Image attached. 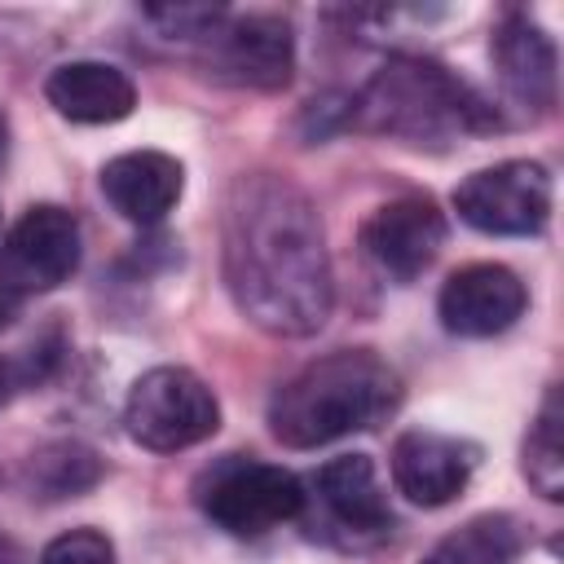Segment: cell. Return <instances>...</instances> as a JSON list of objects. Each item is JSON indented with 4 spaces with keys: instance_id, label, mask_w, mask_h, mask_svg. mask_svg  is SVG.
Returning a JSON list of instances; mask_svg holds the SVG:
<instances>
[{
    "instance_id": "obj_1",
    "label": "cell",
    "mask_w": 564,
    "mask_h": 564,
    "mask_svg": "<svg viewBox=\"0 0 564 564\" xmlns=\"http://www.w3.org/2000/svg\"><path fill=\"white\" fill-rule=\"evenodd\" d=\"M225 286L238 313L282 339L326 326L335 278L313 198L278 172H247L225 194Z\"/></svg>"
},
{
    "instance_id": "obj_2",
    "label": "cell",
    "mask_w": 564,
    "mask_h": 564,
    "mask_svg": "<svg viewBox=\"0 0 564 564\" xmlns=\"http://www.w3.org/2000/svg\"><path fill=\"white\" fill-rule=\"evenodd\" d=\"M401 405V375L375 348H339L295 370L269 401V432L291 449H317L375 432Z\"/></svg>"
},
{
    "instance_id": "obj_3",
    "label": "cell",
    "mask_w": 564,
    "mask_h": 564,
    "mask_svg": "<svg viewBox=\"0 0 564 564\" xmlns=\"http://www.w3.org/2000/svg\"><path fill=\"white\" fill-rule=\"evenodd\" d=\"M344 128L401 137L410 145H449L498 132L502 115L454 70L432 57H388L361 93L344 97Z\"/></svg>"
},
{
    "instance_id": "obj_4",
    "label": "cell",
    "mask_w": 564,
    "mask_h": 564,
    "mask_svg": "<svg viewBox=\"0 0 564 564\" xmlns=\"http://www.w3.org/2000/svg\"><path fill=\"white\" fill-rule=\"evenodd\" d=\"M123 427L141 449L176 454V449H189V445L216 436L220 401L194 370L154 366L128 388Z\"/></svg>"
},
{
    "instance_id": "obj_5",
    "label": "cell",
    "mask_w": 564,
    "mask_h": 564,
    "mask_svg": "<svg viewBox=\"0 0 564 564\" xmlns=\"http://www.w3.org/2000/svg\"><path fill=\"white\" fill-rule=\"evenodd\" d=\"M304 502H308V494L295 471L260 463V458H242V454H229L198 480L203 516L234 538H260L286 520H295L304 511Z\"/></svg>"
},
{
    "instance_id": "obj_6",
    "label": "cell",
    "mask_w": 564,
    "mask_h": 564,
    "mask_svg": "<svg viewBox=\"0 0 564 564\" xmlns=\"http://www.w3.org/2000/svg\"><path fill=\"white\" fill-rule=\"evenodd\" d=\"M454 212L480 234H498V238L542 234L551 220V176L533 159H507L480 167L454 189Z\"/></svg>"
},
{
    "instance_id": "obj_7",
    "label": "cell",
    "mask_w": 564,
    "mask_h": 564,
    "mask_svg": "<svg viewBox=\"0 0 564 564\" xmlns=\"http://www.w3.org/2000/svg\"><path fill=\"white\" fill-rule=\"evenodd\" d=\"M203 66H212L216 79H229L238 88H286L295 70V35L291 22L278 13H225L203 40Z\"/></svg>"
},
{
    "instance_id": "obj_8",
    "label": "cell",
    "mask_w": 564,
    "mask_h": 564,
    "mask_svg": "<svg viewBox=\"0 0 564 564\" xmlns=\"http://www.w3.org/2000/svg\"><path fill=\"white\" fill-rule=\"evenodd\" d=\"M79 269V220L57 203L26 207L0 238V286L13 295H40L62 286Z\"/></svg>"
},
{
    "instance_id": "obj_9",
    "label": "cell",
    "mask_w": 564,
    "mask_h": 564,
    "mask_svg": "<svg viewBox=\"0 0 564 564\" xmlns=\"http://www.w3.org/2000/svg\"><path fill=\"white\" fill-rule=\"evenodd\" d=\"M357 242L383 278L414 282L445 247V212L427 194L388 198L361 220Z\"/></svg>"
},
{
    "instance_id": "obj_10",
    "label": "cell",
    "mask_w": 564,
    "mask_h": 564,
    "mask_svg": "<svg viewBox=\"0 0 564 564\" xmlns=\"http://www.w3.org/2000/svg\"><path fill=\"white\" fill-rule=\"evenodd\" d=\"M529 308V291L520 273L507 264H463L445 278L436 295L441 326L463 339H489L511 330Z\"/></svg>"
},
{
    "instance_id": "obj_11",
    "label": "cell",
    "mask_w": 564,
    "mask_h": 564,
    "mask_svg": "<svg viewBox=\"0 0 564 564\" xmlns=\"http://www.w3.org/2000/svg\"><path fill=\"white\" fill-rule=\"evenodd\" d=\"M494 70L502 84V97L511 106H520L533 123L546 119L555 110L560 97V57H555V40L529 18V13H507L494 31Z\"/></svg>"
},
{
    "instance_id": "obj_12",
    "label": "cell",
    "mask_w": 564,
    "mask_h": 564,
    "mask_svg": "<svg viewBox=\"0 0 564 564\" xmlns=\"http://www.w3.org/2000/svg\"><path fill=\"white\" fill-rule=\"evenodd\" d=\"M388 463H392L397 494H405L414 507H445L467 489V480L480 463V449L463 436L410 427L392 441Z\"/></svg>"
},
{
    "instance_id": "obj_13",
    "label": "cell",
    "mask_w": 564,
    "mask_h": 564,
    "mask_svg": "<svg viewBox=\"0 0 564 564\" xmlns=\"http://www.w3.org/2000/svg\"><path fill=\"white\" fill-rule=\"evenodd\" d=\"M185 189V167L163 150H128L101 167L106 203L132 225H159Z\"/></svg>"
},
{
    "instance_id": "obj_14",
    "label": "cell",
    "mask_w": 564,
    "mask_h": 564,
    "mask_svg": "<svg viewBox=\"0 0 564 564\" xmlns=\"http://www.w3.org/2000/svg\"><path fill=\"white\" fill-rule=\"evenodd\" d=\"M313 489L326 516L352 538H388L397 524L370 454H339L322 463L313 476Z\"/></svg>"
},
{
    "instance_id": "obj_15",
    "label": "cell",
    "mask_w": 564,
    "mask_h": 564,
    "mask_svg": "<svg viewBox=\"0 0 564 564\" xmlns=\"http://www.w3.org/2000/svg\"><path fill=\"white\" fill-rule=\"evenodd\" d=\"M44 97L70 123H119L137 106V84L110 62H62L48 70Z\"/></svg>"
},
{
    "instance_id": "obj_16",
    "label": "cell",
    "mask_w": 564,
    "mask_h": 564,
    "mask_svg": "<svg viewBox=\"0 0 564 564\" xmlns=\"http://www.w3.org/2000/svg\"><path fill=\"white\" fill-rule=\"evenodd\" d=\"M529 546V529L511 511H485L445 533L423 564H516Z\"/></svg>"
},
{
    "instance_id": "obj_17",
    "label": "cell",
    "mask_w": 564,
    "mask_h": 564,
    "mask_svg": "<svg viewBox=\"0 0 564 564\" xmlns=\"http://www.w3.org/2000/svg\"><path fill=\"white\" fill-rule=\"evenodd\" d=\"M524 476L529 485L546 498H564V410H560V388H546L542 410L524 436Z\"/></svg>"
},
{
    "instance_id": "obj_18",
    "label": "cell",
    "mask_w": 564,
    "mask_h": 564,
    "mask_svg": "<svg viewBox=\"0 0 564 564\" xmlns=\"http://www.w3.org/2000/svg\"><path fill=\"white\" fill-rule=\"evenodd\" d=\"M97 476H101V463L79 441L44 445L26 463V489H31V498H75V494L93 489Z\"/></svg>"
},
{
    "instance_id": "obj_19",
    "label": "cell",
    "mask_w": 564,
    "mask_h": 564,
    "mask_svg": "<svg viewBox=\"0 0 564 564\" xmlns=\"http://www.w3.org/2000/svg\"><path fill=\"white\" fill-rule=\"evenodd\" d=\"M40 564H115V542L97 529H70L44 546Z\"/></svg>"
},
{
    "instance_id": "obj_20",
    "label": "cell",
    "mask_w": 564,
    "mask_h": 564,
    "mask_svg": "<svg viewBox=\"0 0 564 564\" xmlns=\"http://www.w3.org/2000/svg\"><path fill=\"white\" fill-rule=\"evenodd\" d=\"M13 317H18V295L9 286H0V330L13 326Z\"/></svg>"
},
{
    "instance_id": "obj_21",
    "label": "cell",
    "mask_w": 564,
    "mask_h": 564,
    "mask_svg": "<svg viewBox=\"0 0 564 564\" xmlns=\"http://www.w3.org/2000/svg\"><path fill=\"white\" fill-rule=\"evenodd\" d=\"M0 564H22V551L4 529H0Z\"/></svg>"
},
{
    "instance_id": "obj_22",
    "label": "cell",
    "mask_w": 564,
    "mask_h": 564,
    "mask_svg": "<svg viewBox=\"0 0 564 564\" xmlns=\"http://www.w3.org/2000/svg\"><path fill=\"white\" fill-rule=\"evenodd\" d=\"M9 163V115L0 110V167Z\"/></svg>"
},
{
    "instance_id": "obj_23",
    "label": "cell",
    "mask_w": 564,
    "mask_h": 564,
    "mask_svg": "<svg viewBox=\"0 0 564 564\" xmlns=\"http://www.w3.org/2000/svg\"><path fill=\"white\" fill-rule=\"evenodd\" d=\"M9 375H13V370H9V366H0V397H4V383H9Z\"/></svg>"
}]
</instances>
